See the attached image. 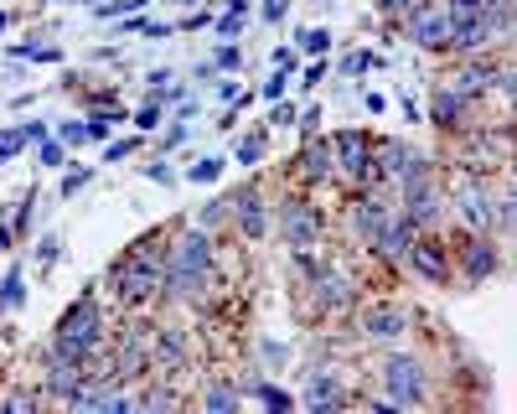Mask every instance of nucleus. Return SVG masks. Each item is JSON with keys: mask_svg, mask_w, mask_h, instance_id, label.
Here are the masks:
<instances>
[{"mask_svg": "<svg viewBox=\"0 0 517 414\" xmlns=\"http://www.w3.org/2000/svg\"><path fill=\"white\" fill-rule=\"evenodd\" d=\"M166 249H171V244L145 239V244H135V249L109 270V285H114V295H119L125 306H145V301H156V295L166 290Z\"/></svg>", "mask_w": 517, "mask_h": 414, "instance_id": "nucleus-1", "label": "nucleus"}, {"mask_svg": "<svg viewBox=\"0 0 517 414\" xmlns=\"http://www.w3.org/2000/svg\"><path fill=\"white\" fill-rule=\"evenodd\" d=\"M207 270H212V239L202 228H187L166 249V290L181 295V301H192V295L202 290V280H207Z\"/></svg>", "mask_w": 517, "mask_h": 414, "instance_id": "nucleus-2", "label": "nucleus"}, {"mask_svg": "<svg viewBox=\"0 0 517 414\" xmlns=\"http://www.w3.org/2000/svg\"><path fill=\"white\" fill-rule=\"evenodd\" d=\"M52 352H57V358H73V363H88L94 352H104V316H99L94 295H78L73 311L57 321Z\"/></svg>", "mask_w": 517, "mask_h": 414, "instance_id": "nucleus-3", "label": "nucleus"}, {"mask_svg": "<svg viewBox=\"0 0 517 414\" xmlns=\"http://www.w3.org/2000/svg\"><path fill=\"white\" fill-rule=\"evenodd\" d=\"M383 389H388V399L399 404V409H419L424 399H430L424 363H419V358H404V352H393V358L383 363Z\"/></svg>", "mask_w": 517, "mask_h": 414, "instance_id": "nucleus-4", "label": "nucleus"}, {"mask_svg": "<svg viewBox=\"0 0 517 414\" xmlns=\"http://www.w3.org/2000/svg\"><path fill=\"white\" fill-rule=\"evenodd\" d=\"M331 156H337V171L347 176V182L357 187H378V156H373V140L357 135V130H342L337 140H331Z\"/></svg>", "mask_w": 517, "mask_h": 414, "instance_id": "nucleus-5", "label": "nucleus"}, {"mask_svg": "<svg viewBox=\"0 0 517 414\" xmlns=\"http://www.w3.org/2000/svg\"><path fill=\"white\" fill-rule=\"evenodd\" d=\"M461 223L471 233H492L497 228V197L486 192V171H471L461 182Z\"/></svg>", "mask_w": 517, "mask_h": 414, "instance_id": "nucleus-6", "label": "nucleus"}, {"mask_svg": "<svg viewBox=\"0 0 517 414\" xmlns=\"http://www.w3.org/2000/svg\"><path fill=\"white\" fill-rule=\"evenodd\" d=\"M357 327H362V337H373V342H393V337L409 332V311L399 301H378V306H362Z\"/></svg>", "mask_w": 517, "mask_h": 414, "instance_id": "nucleus-7", "label": "nucleus"}, {"mask_svg": "<svg viewBox=\"0 0 517 414\" xmlns=\"http://www.w3.org/2000/svg\"><path fill=\"white\" fill-rule=\"evenodd\" d=\"M280 233H285V244L295 249H306L321 239V213L311 202H285V213H280Z\"/></svg>", "mask_w": 517, "mask_h": 414, "instance_id": "nucleus-8", "label": "nucleus"}, {"mask_svg": "<svg viewBox=\"0 0 517 414\" xmlns=\"http://www.w3.org/2000/svg\"><path fill=\"white\" fill-rule=\"evenodd\" d=\"M409 37H414L424 52H445V47H450V16L435 11V6H419V11L409 16Z\"/></svg>", "mask_w": 517, "mask_h": 414, "instance_id": "nucleus-9", "label": "nucleus"}, {"mask_svg": "<svg viewBox=\"0 0 517 414\" xmlns=\"http://www.w3.org/2000/svg\"><path fill=\"white\" fill-rule=\"evenodd\" d=\"M404 259H409L430 285H445V280H450V254H445V244H440V239H419V233H414V244H409V254H404Z\"/></svg>", "mask_w": 517, "mask_h": 414, "instance_id": "nucleus-10", "label": "nucleus"}, {"mask_svg": "<svg viewBox=\"0 0 517 414\" xmlns=\"http://www.w3.org/2000/svg\"><path fill=\"white\" fill-rule=\"evenodd\" d=\"M233 223H238V233L243 239H264L269 233V213H264V197H259V187H243L233 202Z\"/></svg>", "mask_w": 517, "mask_h": 414, "instance_id": "nucleus-11", "label": "nucleus"}, {"mask_svg": "<svg viewBox=\"0 0 517 414\" xmlns=\"http://www.w3.org/2000/svg\"><path fill=\"white\" fill-rule=\"evenodd\" d=\"M466 109H471V99L461 94V88L440 83V94H435V104H430V120H435V130H461V125H466Z\"/></svg>", "mask_w": 517, "mask_h": 414, "instance_id": "nucleus-12", "label": "nucleus"}, {"mask_svg": "<svg viewBox=\"0 0 517 414\" xmlns=\"http://www.w3.org/2000/svg\"><path fill=\"white\" fill-rule=\"evenodd\" d=\"M295 404H306V409H342L347 404V394H342V383H337V373H311V383H306V394H300Z\"/></svg>", "mask_w": 517, "mask_h": 414, "instance_id": "nucleus-13", "label": "nucleus"}, {"mask_svg": "<svg viewBox=\"0 0 517 414\" xmlns=\"http://www.w3.org/2000/svg\"><path fill=\"white\" fill-rule=\"evenodd\" d=\"M461 264H466V275H471V280L497 275V244L486 239V233H476V239H466V244H461Z\"/></svg>", "mask_w": 517, "mask_h": 414, "instance_id": "nucleus-14", "label": "nucleus"}, {"mask_svg": "<svg viewBox=\"0 0 517 414\" xmlns=\"http://www.w3.org/2000/svg\"><path fill=\"white\" fill-rule=\"evenodd\" d=\"M300 171H306V182H331V176H337V156H331V140H311L306 151H300Z\"/></svg>", "mask_w": 517, "mask_h": 414, "instance_id": "nucleus-15", "label": "nucleus"}, {"mask_svg": "<svg viewBox=\"0 0 517 414\" xmlns=\"http://www.w3.org/2000/svg\"><path fill=\"white\" fill-rule=\"evenodd\" d=\"M497 73H502V68H492L486 57H476V63H466V73L455 78V88H461L466 99H486V94L497 88Z\"/></svg>", "mask_w": 517, "mask_h": 414, "instance_id": "nucleus-16", "label": "nucleus"}, {"mask_svg": "<svg viewBox=\"0 0 517 414\" xmlns=\"http://www.w3.org/2000/svg\"><path fill=\"white\" fill-rule=\"evenodd\" d=\"M311 290H316V306H321V311H342V306H352V285L337 280L331 270H321Z\"/></svg>", "mask_w": 517, "mask_h": 414, "instance_id": "nucleus-17", "label": "nucleus"}, {"mask_svg": "<svg viewBox=\"0 0 517 414\" xmlns=\"http://www.w3.org/2000/svg\"><path fill=\"white\" fill-rule=\"evenodd\" d=\"M388 218H393V213H388V202H378V197H362V202H357V213H352L357 233H362V239H368V244L378 239V228H383Z\"/></svg>", "mask_w": 517, "mask_h": 414, "instance_id": "nucleus-18", "label": "nucleus"}, {"mask_svg": "<svg viewBox=\"0 0 517 414\" xmlns=\"http://www.w3.org/2000/svg\"><path fill=\"white\" fill-rule=\"evenodd\" d=\"M83 125H88V140H109L114 125H125V114H119V109H94Z\"/></svg>", "mask_w": 517, "mask_h": 414, "instance_id": "nucleus-19", "label": "nucleus"}, {"mask_svg": "<svg viewBox=\"0 0 517 414\" xmlns=\"http://www.w3.org/2000/svg\"><path fill=\"white\" fill-rule=\"evenodd\" d=\"M295 42H300V52H311V57H316V52H321V57L331 52V32H326V26H300Z\"/></svg>", "mask_w": 517, "mask_h": 414, "instance_id": "nucleus-20", "label": "nucleus"}, {"mask_svg": "<svg viewBox=\"0 0 517 414\" xmlns=\"http://www.w3.org/2000/svg\"><path fill=\"white\" fill-rule=\"evenodd\" d=\"M223 166H228L223 156H202V161L187 166V182H202V187H207V182H218V176H223Z\"/></svg>", "mask_w": 517, "mask_h": 414, "instance_id": "nucleus-21", "label": "nucleus"}, {"mask_svg": "<svg viewBox=\"0 0 517 414\" xmlns=\"http://www.w3.org/2000/svg\"><path fill=\"white\" fill-rule=\"evenodd\" d=\"M243 21H249V0H228V11L218 16V32L233 37V32H243Z\"/></svg>", "mask_w": 517, "mask_h": 414, "instance_id": "nucleus-22", "label": "nucleus"}, {"mask_svg": "<svg viewBox=\"0 0 517 414\" xmlns=\"http://www.w3.org/2000/svg\"><path fill=\"white\" fill-rule=\"evenodd\" d=\"M145 6H150V0H99L94 16H99V21H114V16H135V11H145Z\"/></svg>", "mask_w": 517, "mask_h": 414, "instance_id": "nucleus-23", "label": "nucleus"}, {"mask_svg": "<svg viewBox=\"0 0 517 414\" xmlns=\"http://www.w3.org/2000/svg\"><path fill=\"white\" fill-rule=\"evenodd\" d=\"M259 404H269V409H295V394H285V389H275V383H254L249 389Z\"/></svg>", "mask_w": 517, "mask_h": 414, "instance_id": "nucleus-24", "label": "nucleus"}, {"mask_svg": "<svg viewBox=\"0 0 517 414\" xmlns=\"http://www.w3.org/2000/svg\"><path fill=\"white\" fill-rule=\"evenodd\" d=\"M202 404H207V409H238V404H243V389H228V383H218V389L202 394Z\"/></svg>", "mask_w": 517, "mask_h": 414, "instance_id": "nucleus-25", "label": "nucleus"}, {"mask_svg": "<svg viewBox=\"0 0 517 414\" xmlns=\"http://www.w3.org/2000/svg\"><path fill=\"white\" fill-rule=\"evenodd\" d=\"M21 295H26V280H21V270H11L6 280H0V311L21 306Z\"/></svg>", "mask_w": 517, "mask_h": 414, "instance_id": "nucleus-26", "label": "nucleus"}, {"mask_svg": "<svg viewBox=\"0 0 517 414\" xmlns=\"http://www.w3.org/2000/svg\"><path fill=\"white\" fill-rule=\"evenodd\" d=\"M264 161V135H243L238 140V166H259Z\"/></svg>", "mask_w": 517, "mask_h": 414, "instance_id": "nucleus-27", "label": "nucleus"}, {"mask_svg": "<svg viewBox=\"0 0 517 414\" xmlns=\"http://www.w3.org/2000/svg\"><path fill=\"white\" fill-rule=\"evenodd\" d=\"M285 88H290V73H280V68H275V73H269V78L259 83V94H264L269 104H275V99H285Z\"/></svg>", "mask_w": 517, "mask_h": 414, "instance_id": "nucleus-28", "label": "nucleus"}, {"mask_svg": "<svg viewBox=\"0 0 517 414\" xmlns=\"http://www.w3.org/2000/svg\"><path fill=\"white\" fill-rule=\"evenodd\" d=\"M21 145H26L21 130H0V166H11V161L21 156Z\"/></svg>", "mask_w": 517, "mask_h": 414, "instance_id": "nucleus-29", "label": "nucleus"}, {"mask_svg": "<svg viewBox=\"0 0 517 414\" xmlns=\"http://www.w3.org/2000/svg\"><path fill=\"white\" fill-rule=\"evenodd\" d=\"M135 151H140V140H109V145H104V161H109V166H114V161H130Z\"/></svg>", "mask_w": 517, "mask_h": 414, "instance_id": "nucleus-30", "label": "nucleus"}, {"mask_svg": "<svg viewBox=\"0 0 517 414\" xmlns=\"http://www.w3.org/2000/svg\"><path fill=\"white\" fill-rule=\"evenodd\" d=\"M88 182H94V171H88V166H78V171H68V176H63V187H57V192H63V197H73V192H83Z\"/></svg>", "mask_w": 517, "mask_h": 414, "instance_id": "nucleus-31", "label": "nucleus"}, {"mask_svg": "<svg viewBox=\"0 0 517 414\" xmlns=\"http://www.w3.org/2000/svg\"><path fill=\"white\" fill-rule=\"evenodd\" d=\"M57 140H63V145H73V151H78V145H88V125H73V120H63V125H57Z\"/></svg>", "mask_w": 517, "mask_h": 414, "instance_id": "nucleus-32", "label": "nucleus"}, {"mask_svg": "<svg viewBox=\"0 0 517 414\" xmlns=\"http://www.w3.org/2000/svg\"><path fill=\"white\" fill-rule=\"evenodd\" d=\"M161 120H166V114H161V99H150V104L135 114V125H140V130H161Z\"/></svg>", "mask_w": 517, "mask_h": 414, "instance_id": "nucleus-33", "label": "nucleus"}, {"mask_svg": "<svg viewBox=\"0 0 517 414\" xmlns=\"http://www.w3.org/2000/svg\"><path fill=\"white\" fill-rule=\"evenodd\" d=\"M378 63H383V57H378V52H352V57H347V63H342V68L362 78V73H368V68H378Z\"/></svg>", "mask_w": 517, "mask_h": 414, "instance_id": "nucleus-34", "label": "nucleus"}, {"mask_svg": "<svg viewBox=\"0 0 517 414\" xmlns=\"http://www.w3.org/2000/svg\"><path fill=\"white\" fill-rule=\"evenodd\" d=\"M63 151H68L63 140H42V151H37V156H42V166H63Z\"/></svg>", "mask_w": 517, "mask_h": 414, "instance_id": "nucleus-35", "label": "nucleus"}, {"mask_svg": "<svg viewBox=\"0 0 517 414\" xmlns=\"http://www.w3.org/2000/svg\"><path fill=\"white\" fill-rule=\"evenodd\" d=\"M290 6H295V0H264V21H275V26H280V21L290 16Z\"/></svg>", "mask_w": 517, "mask_h": 414, "instance_id": "nucleus-36", "label": "nucleus"}, {"mask_svg": "<svg viewBox=\"0 0 517 414\" xmlns=\"http://www.w3.org/2000/svg\"><path fill=\"white\" fill-rule=\"evenodd\" d=\"M57 254H63V239H42V249H37L42 270H52V264H57Z\"/></svg>", "mask_w": 517, "mask_h": 414, "instance_id": "nucleus-37", "label": "nucleus"}, {"mask_svg": "<svg viewBox=\"0 0 517 414\" xmlns=\"http://www.w3.org/2000/svg\"><path fill=\"white\" fill-rule=\"evenodd\" d=\"M212 63L233 73V68H243V52H238V47H218V57H212Z\"/></svg>", "mask_w": 517, "mask_h": 414, "instance_id": "nucleus-38", "label": "nucleus"}, {"mask_svg": "<svg viewBox=\"0 0 517 414\" xmlns=\"http://www.w3.org/2000/svg\"><path fill=\"white\" fill-rule=\"evenodd\" d=\"M326 83V63H311L306 73H300V88H321Z\"/></svg>", "mask_w": 517, "mask_h": 414, "instance_id": "nucleus-39", "label": "nucleus"}, {"mask_svg": "<svg viewBox=\"0 0 517 414\" xmlns=\"http://www.w3.org/2000/svg\"><path fill=\"white\" fill-rule=\"evenodd\" d=\"M269 125H295V104L275 99V114H269Z\"/></svg>", "mask_w": 517, "mask_h": 414, "instance_id": "nucleus-40", "label": "nucleus"}, {"mask_svg": "<svg viewBox=\"0 0 517 414\" xmlns=\"http://www.w3.org/2000/svg\"><path fill=\"white\" fill-rule=\"evenodd\" d=\"M145 176H150V182H176V176H171V166L166 161H150V166H140Z\"/></svg>", "mask_w": 517, "mask_h": 414, "instance_id": "nucleus-41", "label": "nucleus"}, {"mask_svg": "<svg viewBox=\"0 0 517 414\" xmlns=\"http://www.w3.org/2000/svg\"><path fill=\"white\" fill-rule=\"evenodd\" d=\"M6 409H11V414H32V409H37V399H32V394H11V399H6Z\"/></svg>", "mask_w": 517, "mask_h": 414, "instance_id": "nucleus-42", "label": "nucleus"}, {"mask_svg": "<svg viewBox=\"0 0 517 414\" xmlns=\"http://www.w3.org/2000/svg\"><path fill=\"white\" fill-rule=\"evenodd\" d=\"M445 11L450 16H471V11H481V0H445Z\"/></svg>", "mask_w": 517, "mask_h": 414, "instance_id": "nucleus-43", "label": "nucleus"}, {"mask_svg": "<svg viewBox=\"0 0 517 414\" xmlns=\"http://www.w3.org/2000/svg\"><path fill=\"white\" fill-rule=\"evenodd\" d=\"M21 140H26V145H32V140L42 145V140H47V125H42V120H32V125H21Z\"/></svg>", "mask_w": 517, "mask_h": 414, "instance_id": "nucleus-44", "label": "nucleus"}, {"mask_svg": "<svg viewBox=\"0 0 517 414\" xmlns=\"http://www.w3.org/2000/svg\"><path fill=\"white\" fill-rule=\"evenodd\" d=\"M295 63H300V57H295L290 47H275V68H280V73H290Z\"/></svg>", "mask_w": 517, "mask_h": 414, "instance_id": "nucleus-45", "label": "nucleus"}, {"mask_svg": "<svg viewBox=\"0 0 517 414\" xmlns=\"http://www.w3.org/2000/svg\"><path fill=\"white\" fill-rule=\"evenodd\" d=\"M300 130L316 135V130H321V109H306V114H300Z\"/></svg>", "mask_w": 517, "mask_h": 414, "instance_id": "nucleus-46", "label": "nucleus"}, {"mask_svg": "<svg viewBox=\"0 0 517 414\" xmlns=\"http://www.w3.org/2000/svg\"><path fill=\"white\" fill-rule=\"evenodd\" d=\"M32 228V192H26V202H21V218H16V233H26Z\"/></svg>", "mask_w": 517, "mask_h": 414, "instance_id": "nucleus-47", "label": "nucleus"}, {"mask_svg": "<svg viewBox=\"0 0 517 414\" xmlns=\"http://www.w3.org/2000/svg\"><path fill=\"white\" fill-rule=\"evenodd\" d=\"M181 140H187V125H171V130H166V151H176Z\"/></svg>", "mask_w": 517, "mask_h": 414, "instance_id": "nucleus-48", "label": "nucleus"}, {"mask_svg": "<svg viewBox=\"0 0 517 414\" xmlns=\"http://www.w3.org/2000/svg\"><path fill=\"white\" fill-rule=\"evenodd\" d=\"M6 249H11V228H6V223H0V254H6Z\"/></svg>", "mask_w": 517, "mask_h": 414, "instance_id": "nucleus-49", "label": "nucleus"}, {"mask_svg": "<svg viewBox=\"0 0 517 414\" xmlns=\"http://www.w3.org/2000/svg\"><path fill=\"white\" fill-rule=\"evenodd\" d=\"M176 6H187V11H197V6H207V0H176Z\"/></svg>", "mask_w": 517, "mask_h": 414, "instance_id": "nucleus-50", "label": "nucleus"}, {"mask_svg": "<svg viewBox=\"0 0 517 414\" xmlns=\"http://www.w3.org/2000/svg\"><path fill=\"white\" fill-rule=\"evenodd\" d=\"M6 26H11V16H6V11H0V32H6Z\"/></svg>", "mask_w": 517, "mask_h": 414, "instance_id": "nucleus-51", "label": "nucleus"}, {"mask_svg": "<svg viewBox=\"0 0 517 414\" xmlns=\"http://www.w3.org/2000/svg\"><path fill=\"white\" fill-rule=\"evenodd\" d=\"M57 6H78V0H57Z\"/></svg>", "mask_w": 517, "mask_h": 414, "instance_id": "nucleus-52", "label": "nucleus"}]
</instances>
